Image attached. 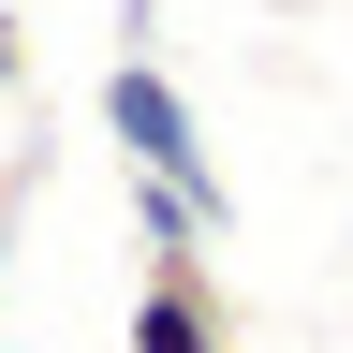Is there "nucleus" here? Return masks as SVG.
I'll list each match as a JSON object with an SVG mask.
<instances>
[{"instance_id":"nucleus-1","label":"nucleus","mask_w":353,"mask_h":353,"mask_svg":"<svg viewBox=\"0 0 353 353\" xmlns=\"http://www.w3.org/2000/svg\"><path fill=\"white\" fill-rule=\"evenodd\" d=\"M103 148H118V176H192V192H221L192 88H176L148 44H118V74H103Z\"/></svg>"},{"instance_id":"nucleus-3","label":"nucleus","mask_w":353,"mask_h":353,"mask_svg":"<svg viewBox=\"0 0 353 353\" xmlns=\"http://www.w3.org/2000/svg\"><path fill=\"white\" fill-rule=\"evenodd\" d=\"M0 88H30V15L0 0Z\"/></svg>"},{"instance_id":"nucleus-2","label":"nucleus","mask_w":353,"mask_h":353,"mask_svg":"<svg viewBox=\"0 0 353 353\" xmlns=\"http://www.w3.org/2000/svg\"><path fill=\"white\" fill-rule=\"evenodd\" d=\"M132 353H236V280H221V250H148V280H132Z\"/></svg>"}]
</instances>
